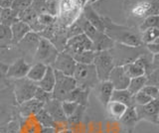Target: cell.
<instances>
[{"label":"cell","instance_id":"cell-1","mask_svg":"<svg viewBox=\"0 0 159 133\" xmlns=\"http://www.w3.org/2000/svg\"><path fill=\"white\" fill-rule=\"evenodd\" d=\"M102 20L104 26L103 33L114 43L129 47H140L143 45L140 38V32L137 27L120 25L113 22L111 18L107 16H102Z\"/></svg>","mask_w":159,"mask_h":133},{"label":"cell","instance_id":"cell-2","mask_svg":"<svg viewBox=\"0 0 159 133\" xmlns=\"http://www.w3.org/2000/svg\"><path fill=\"white\" fill-rule=\"evenodd\" d=\"M122 8L127 21L135 22L138 27L144 18L151 15H158V0H122Z\"/></svg>","mask_w":159,"mask_h":133},{"label":"cell","instance_id":"cell-3","mask_svg":"<svg viewBox=\"0 0 159 133\" xmlns=\"http://www.w3.org/2000/svg\"><path fill=\"white\" fill-rule=\"evenodd\" d=\"M17 102L14 98L11 80L0 82V125L13 120L18 116Z\"/></svg>","mask_w":159,"mask_h":133},{"label":"cell","instance_id":"cell-4","mask_svg":"<svg viewBox=\"0 0 159 133\" xmlns=\"http://www.w3.org/2000/svg\"><path fill=\"white\" fill-rule=\"evenodd\" d=\"M83 6L81 0H59L56 24L63 28L71 26L82 14Z\"/></svg>","mask_w":159,"mask_h":133},{"label":"cell","instance_id":"cell-5","mask_svg":"<svg viewBox=\"0 0 159 133\" xmlns=\"http://www.w3.org/2000/svg\"><path fill=\"white\" fill-rule=\"evenodd\" d=\"M109 52L113 58L116 66H123L125 64L134 62L139 56L148 51L144 45L140 47H129L116 43Z\"/></svg>","mask_w":159,"mask_h":133},{"label":"cell","instance_id":"cell-6","mask_svg":"<svg viewBox=\"0 0 159 133\" xmlns=\"http://www.w3.org/2000/svg\"><path fill=\"white\" fill-rule=\"evenodd\" d=\"M73 78H75L79 87L88 91H92L99 82L93 65L77 64Z\"/></svg>","mask_w":159,"mask_h":133},{"label":"cell","instance_id":"cell-7","mask_svg":"<svg viewBox=\"0 0 159 133\" xmlns=\"http://www.w3.org/2000/svg\"><path fill=\"white\" fill-rule=\"evenodd\" d=\"M55 80L56 82H55V86L52 91V97L60 101L67 100L70 93L78 86L75 78L55 71Z\"/></svg>","mask_w":159,"mask_h":133},{"label":"cell","instance_id":"cell-8","mask_svg":"<svg viewBox=\"0 0 159 133\" xmlns=\"http://www.w3.org/2000/svg\"><path fill=\"white\" fill-rule=\"evenodd\" d=\"M12 86L14 98L17 104H21L22 102L33 98L38 87L36 82L28 80L27 78L12 81Z\"/></svg>","mask_w":159,"mask_h":133},{"label":"cell","instance_id":"cell-9","mask_svg":"<svg viewBox=\"0 0 159 133\" xmlns=\"http://www.w3.org/2000/svg\"><path fill=\"white\" fill-rule=\"evenodd\" d=\"M93 65L96 69L97 76L99 82L107 81L109 73H111L112 69L116 67L113 58L109 51L96 52Z\"/></svg>","mask_w":159,"mask_h":133},{"label":"cell","instance_id":"cell-10","mask_svg":"<svg viewBox=\"0 0 159 133\" xmlns=\"http://www.w3.org/2000/svg\"><path fill=\"white\" fill-rule=\"evenodd\" d=\"M60 52L57 50L53 44L45 38H40L37 50L35 52L33 62L34 63H41L46 66H52L55 62L58 54Z\"/></svg>","mask_w":159,"mask_h":133},{"label":"cell","instance_id":"cell-11","mask_svg":"<svg viewBox=\"0 0 159 133\" xmlns=\"http://www.w3.org/2000/svg\"><path fill=\"white\" fill-rule=\"evenodd\" d=\"M84 51H93V46L92 41L82 33L78 36L68 39L63 52H66L74 57L75 55H78Z\"/></svg>","mask_w":159,"mask_h":133},{"label":"cell","instance_id":"cell-12","mask_svg":"<svg viewBox=\"0 0 159 133\" xmlns=\"http://www.w3.org/2000/svg\"><path fill=\"white\" fill-rule=\"evenodd\" d=\"M137 114L138 121L146 120L148 122L153 123L154 125H158L159 122V103L158 98L153 100L150 102L144 105L134 106Z\"/></svg>","mask_w":159,"mask_h":133},{"label":"cell","instance_id":"cell-13","mask_svg":"<svg viewBox=\"0 0 159 133\" xmlns=\"http://www.w3.org/2000/svg\"><path fill=\"white\" fill-rule=\"evenodd\" d=\"M76 66L77 63L71 55H69L66 52H60L51 67L55 71L60 72L69 77H73Z\"/></svg>","mask_w":159,"mask_h":133},{"label":"cell","instance_id":"cell-14","mask_svg":"<svg viewBox=\"0 0 159 133\" xmlns=\"http://www.w3.org/2000/svg\"><path fill=\"white\" fill-rule=\"evenodd\" d=\"M40 35L38 33L35 32H29L26 36H25L21 41L17 44V47L22 54H24L25 57L32 58V61L34 59L35 52L37 50L38 44L40 41Z\"/></svg>","mask_w":159,"mask_h":133},{"label":"cell","instance_id":"cell-15","mask_svg":"<svg viewBox=\"0 0 159 133\" xmlns=\"http://www.w3.org/2000/svg\"><path fill=\"white\" fill-rule=\"evenodd\" d=\"M32 64L28 63L25 59L19 58L15 60L12 64L8 66V70L6 73L7 80H19V78H26L27 73L29 72V69Z\"/></svg>","mask_w":159,"mask_h":133},{"label":"cell","instance_id":"cell-16","mask_svg":"<svg viewBox=\"0 0 159 133\" xmlns=\"http://www.w3.org/2000/svg\"><path fill=\"white\" fill-rule=\"evenodd\" d=\"M43 108L46 110L50 116H51L54 121L56 122L58 127L60 125H68L67 124V117L65 116L63 109H62V101L57 100H48L47 102L44 103Z\"/></svg>","mask_w":159,"mask_h":133},{"label":"cell","instance_id":"cell-17","mask_svg":"<svg viewBox=\"0 0 159 133\" xmlns=\"http://www.w3.org/2000/svg\"><path fill=\"white\" fill-rule=\"evenodd\" d=\"M107 81L111 83L114 90H126L130 78L126 76L122 66H116L109 73Z\"/></svg>","mask_w":159,"mask_h":133},{"label":"cell","instance_id":"cell-18","mask_svg":"<svg viewBox=\"0 0 159 133\" xmlns=\"http://www.w3.org/2000/svg\"><path fill=\"white\" fill-rule=\"evenodd\" d=\"M82 15L92 26L98 29V31L103 32L104 26H103L102 16L98 12L97 9L93 6L92 3H87L83 6Z\"/></svg>","mask_w":159,"mask_h":133},{"label":"cell","instance_id":"cell-19","mask_svg":"<svg viewBox=\"0 0 159 133\" xmlns=\"http://www.w3.org/2000/svg\"><path fill=\"white\" fill-rule=\"evenodd\" d=\"M44 106V103L38 101L35 98H31L27 101L22 102L21 104H18L17 111L19 117H29L34 116L36 113L42 109Z\"/></svg>","mask_w":159,"mask_h":133},{"label":"cell","instance_id":"cell-20","mask_svg":"<svg viewBox=\"0 0 159 133\" xmlns=\"http://www.w3.org/2000/svg\"><path fill=\"white\" fill-rule=\"evenodd\" d=\"M93 90L96 91V95L98 98V100L103 106H107V103L111 101V98L112 95V92L114 88L112 85L108 81L98 82V85L94 86Z\"/></svg>","mask_w":159,"mask_h":133},{"label":"cell","instance_id":"cell-21","mask_svg":"<svg viewBox=\"0 0 159 133\" xmlns=\"http://www.w3.org/2000/svg\"><path fill=\"white\" fill-rule=\"evenodd\" d=\"M42 129L35 116L19 117V133H42Z\"/></svg>","mask_w":159,"mask_h":133},{"label":"cell","instance_id":"cell-22","mask_svg":"<svg viewBox=\"0 0 159 133\" xmlns=\"http://www.w3.org/2000/svg\"><path fill=\"white\" fill-rule=\"evenodd\" d=\"M11 29V34H12V45L16 46L17 44L22 40V39L27 35L29 32H31L29 25L23 21L18 20L15 22L13 25L10 27Z\"/></svg>","mask_w":159,"mask_h":133},{"label":"cell","instance_id":"cell-23","mask_svg":"<svg viewBox=\"0 0 159 133\" xmlns=\"http://www.w3.org/2000/svg\"><path fill=\"white\" fill-rule=\"evenodd\" d=\"M106 108H107V112L108 116L111 117V119L119 121V119H120L122 115L124 114V112L126 111L127 106L121 102L111 100L107 104Z\"/></svg>","mask_w":159,"mask_h":133},{"label":"cell","instance_id":"cell-24","mask_svg":"<svg viewBox=\"0 0 159 133\" xmlns=\"http://www.w3.org/2000/svg\"><path fill=\"white\" fill-rule=\"evenodd\" d=\"M89 92H91V91L84 90V88L77 86L71 93H70V95H69L67 100L76 102V103H78L79 105H83V106L87 107L88 104H89Z\"/></svg>","mask_w":159,"mask_h":133},{"label":"cell","instance_id":"cell-25","mask_svg":"<svg viewBox=\"0 0 159 133\" xmlns=\"http://www.w3.org/2000/svg\"><path fill=\"white\" fill-rule=\"evenodd\" d=\"M55 71L52 67L48 66L47 67V71L45 73L44 77L42 78V80L37 82L38 87L42 88V90L46 91L48 92H52L53 88L55 86Z\"/></svg>","mask_w":159,"mask_h":133},{"label":"cell","instance_id":"cell-26","mask_svg":"<svg viewBox=\"0 0 159 133\" xmlns=\"http://www.w3.org/2000/svg\"><path fill=\"white\" fill-rule=\"evenodd\" d=\"M47 67L46 65H44V64H41V63H34L31 65L29 69V72L27 73L26 78L28 80L32 81L34 82H38L42 80V78L44 77L45 73L47 71Z\"/></svg>","mask_w":159,"mask_h":133},{"label":"cell","instance_id":"cell-27","mask_svg":"<svg viewBox=\"0 0 159 133\" xmlns=\"http://www.w3.org/2000/svg\"><path fill=\"white\" fill-rule=\"evenodd\" d=\"M111 100L121 102L127 107L133 106L132 103V95L127 90H114Z\"/></svg>","mask_w":159,"mask_h":133},{"label":"cell","instance_id":"cell-28","mask_svg":"<svg viewBox=\"0 0 159 133\" xmlns=\"http://www.w3.org/2000/svg\"><path fill=\"white\" fill-rule=\"evenodd\" d=\"M122 68H123L124 72H125L126 76L129 78H133L145 76V71H144V69L141 68L135 62L125 64V65L122 66Z\"/></svg>","mask_w":159,"mask_h":133},{"label":"cell","instance_id":"cell-29","mask_svg":"<svg viewBox=\"0 0 159 133\" xmlns=\"http://www.w3.org/2000/svg\"><path fill=\"white\" fill-rule=\"evenodd\" d=\"M19 20L18 14L14 12L11 8L2 9L1 15H0V24L8 27H11L15 22Z\"/></svg>","mask_w":159,"mask_h":133},{"label":"cell","instance_id":"cell-30","mask_svg":"<svg viewBox=\"0 0 159 133\" xmlns=\"http://www.w3.org/2000/svg\"><path fill=\"white\" fill-rule=\"evenodd\" d=\"M119 121H120L123 125H125L127 127L135 126V124L138 122V118H137V114H136L134 106L127 107L126 111L124 112V114L122 115L120 119H119Z\"/></svg>","mask_w":159,"mask_h":133},{"label":"cell","instance_id":"cell-31","mask_svg":"<svg viewBox=\"0 0 159 133\" xmlns=\"http://www.w3.org/2000/svg\"><path fill=\"white\" fill-rule=\"evenodd\" d=\"M10 46H13L11 29L0 24V49H8Z\"/></svg>","mask_w":159,"mask_h":133},{"label":"cell","instance_id":"cell-32","mask_svg":"<svg viewBox=\"0 0 159 133\" xmlns=\"http://www.w3.org/2000/svg\"><path fill=\"white\" fill-rule=\"evenodd\" d=\"M34 116L36 117V119L42 125V127H53V128H57V129L59 128L58 125L56 124V122L54 121L53 118L50 116V114L44 108L40 109Z\"/></svg>","mask_w":159,"mask_h":133},{"label":"cell","instance_id":"cell-33","mask_svg":"<svg viewBox=\"0 0 159 133\" xmlns=\"http://www.w3.org/2000/svg\"><path fill=\"white\" fill-rule=\"evenodd\" d=\"M144 86H146V77L145 76L137 77V78H130L129 85L126 90L130 92L132 95H134L135 93L140 91Z\"/></svg>","mask_w":159,"mask_h":133},{"label":"cell","instance_id":"cell-34","mask_svg":"<svg viewBox=\"0 0 159 133\" xmlns=\"http://www.w3.org/2000/svg\"><path fill=\"white\" fill-rule=\"evenodd\" d=\"M96 52L94 51H84L75 55L73 58L77 64H82V65H93Z\"/></svg>","mask_w":159,"mask_h":133},{"label":"cell","instance_id":"cell-35","mask_svg":"<svg viewBox=\"0 0 159 133\" xmlns=\"http://www.w3.org/2000/svg\"><path fill=\"white\" fill-rule=\"evenodd\" d=\"M141 42L143 45L152 43L159 39V28H149L140 33Z\"/></svg>","mask_w":159,"mask_h":133},{"label":"cell","instance_id":"cell-36","mask_svg":"<svg viewBox=\"0 0 159 133\" xmlns=\"http://www.w3.org/2000/svg\"><path fill=\"white\" fill-rule=\"evenodd\" d=\"M159 25V17L158 15H151L147 16L146 18H144L141 21V23L138 25V30L139 32H143L144 30L149 28H158Z\"/></svg>","mask_w":159,"mask_h":133},{"label":"cell","instance_id":"cell-37","mask_svg":"<svg viewBox=\"0 0 159 133\" xmlns=\"http://www.w3.org/2000/svg\"><path fill=\"white\" fill-rule=\"evenodd\" d=\"M86 106L83 105H78L77 109L75 110V112L70 116L67 119V124L68 125H77L80 122L82 121L84 117V113L86 111Z\"/></svg>","mask_w":159,"mask_h":133},{"label":"cell","instance_id":"cell-38","mask_svg":"<svg viewBox=\"0 0 159 133\" xmlns=\"http://www.w3.org/2000/svg\"><path fill=\"white\" fill-rule=\"evenodd\" d=\"M0 133H19V116L4 125H0Z\"/></svg>","mask_w":159,"mask_h":133},{"label":"cell","instance_id":"cell-39","mask_svg":"<svg viewBox=\"0 0 159 133\" xmlns=\"http://www.w3.org/2000/svg\"><path fill=\"white\" fill-rule=\"evenodd\" d=\"M33 0H13L11 4V8L14 12H16L18 15L24 10H26L27 8L31 6Z\"/></svg>","mask_w":159,"mask_h":133},{"label":"cell","instance_id":"cell-40","mask_svg":"<svg viewBox=\"0 0 159 133\" xmlns=\"http://www.w3.org/2000/svg\"><path fill=\"white\" fill-rule=\"evenodd\" d=\"M151 100H153V98H151L150 96H148L147 95H145L142 91H139L137 93H135L134 95H132V103L133 106L136 105H144L146 103L150 102Z\"/></svg>","mask_w":159,"mask_h":133},{"label":"cell","instance_id":"cell-41","mask_svg":"<svg viewBox=\"0 0 159 133\" xmlns=\"http://www.w3.org/2000/svg\"><path fill=\"white\" fill-rule=\"evenodd\" d=\"M78 105H79L78 103L73 102V101H69V100L62 101V109H63L65 116L67 117V119L75 112V110L77 109Z\"/></svg>","mask_w":159,"mask_h":133},{"label":"cell","instance_id":"cell-42","mask_svg":"<svg viewBox=\"0 0 159 133\" xmlns=\"http://www.w3.org/2000/svg\"><path fill=\"white\" fill-rule=\"evenodd\" d=\"M38 21L44 28H47L56 24V17L50 14H41V15H38Z\"/></svg>","mask_w":159,"mask_h":133},{"label":"cell","instance_id":"cell-43","mask_svg":"<svg viewBox=\"0 0 159 133\" xmlns=\"http://www.w3.org/2000/svg\"><path fill=\"white\" fill-rule=\"evenodd\" d=\"M33 98H35V100H37L38 101L42 102V103H45L48 100H52L53 97H52V92H48L46 91L42 90V88L37 87L36 92H35Z\"/></svg>","mask_w":159,"mask_h":133},{"label":"cell","instance_id":"cell-44","mask_svg":"<svg viewBox=\"0 0 159 133\" xmlns=\"http://www.w3.org/2000/svg\"><path fill=\"white\" fill-rule=\"evenodd\" d=\"M140 91L144 92L148 96H150L151 98H153V100H156V98H158V95H159L158 86H149V85L144 86Z\"/></svg>","mask_w":159,"mask_h":133},{"label":"cell","instance_id":"cell-45","mask_svg":"<svg viewBox=\"0 0 159 133\" xmlns=\"http://www.w3.org/2000/svg\"><path fill=\"white\" fill-rule=\"evenodd\" d=\"M66 30H67V38L68 39L73 38L75 36H78V35H80V34L83 33L81 27L79 26V24L77 22L73 23L71 26L66 28Z\"/></svg>","mask_w":159,"mask_h":133},{"label":"cell","instance_id":"cell-46","mask_svg":"<svg viewBox=\"0 0 159 133\" xmlns=\"http://www.w3.org/2000/svg\"><path fill=\"white\" fill-rule=\"evenodd\" d=\"M146 48V50L151 54V55H158L159 53V39L155 40L152 43H149L144 45Z\"/></svg>","mask_w":159,"mask_h":133},{"label":"cell","instance_id":"cell-47","mask_svg":"<svg viewBox=\"0 0 159 133\" xmlns=\"http://www.w3.org/2000/svg\"><path fill=\"white\" fill-rule=\"evenodd\" d=\"M8 64L0 62V82L6 80V73L8 70Z\"/></svg>","mask_w":159,"mask_h":133},{"label":"cell","instance_id":"cell-48","mask_svg":"<svg viewBox=\"0 0 159 133\" xmlns=\"http://www.w3.org/2000/svg\"><path fill=\"white\" fill-rule=\"evenodd\" d=\"M12 2H13V0H0V7L2 9L10 8L11 7Z\"/></svg>","mask_w":159,"mask_h":133},{"label":"cell","instance_id":"cell-49","mask_svg":"<svg viewBox=\"0 0 159 133\" xmlns=\"http://www.w3.org/2000/svg\"><path fill=\"white\" fill-rule=\"evenodd\" d=\"M59 129L57 128H53V127H43L42 133H57Z\"/></svg>","mask_w":159,"mask_h":133},{"label":"cell","instance_id":"cell-50","mask_svg":"<svg viewBox=\"0 0 159 133\" xmlns=\"http://www.w3.org/2000/svg\"><path fill=\"white\" fill-rule=\"evenodd\" d=\"M57 133H73V131L70 130L69 128H62V129L58 130Z\"/></svg>","mask_w":159,"mask_h":133},{"label":"cell","instance_id":"cell-51","mask_svg":"<svg viewBox=\"0 0 159 133\" xmlns=\"http://www.w3.org/2000/svg\"><path fill=\"white\" fill-rule=\"evenodd\" d=\"M82 3H83V5H84V4H87V3H92V0H81Z\"/></svg>","mask_w":159,"mask_h":133},{"label":"cell","instance_id":"cell-52","mask_svg":"<svg viewBox=\"0 0 159 133\" xmlns=\"http://www.w3.org/2000/svg\"><path fill=\"white\" fill-rule=\"evenodd\" d=\"M1 12H2V8L0 7V15H1Z\"/></svg>","mask_w":159,"mask_h":133}]
</instances>
